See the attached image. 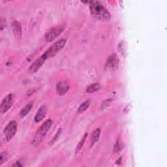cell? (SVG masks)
Here are the masks:
<instances>
[{"label": "cell", "mask_w": 167, "mask_h": 167, "mask_svg": "<svg viewBox=\"0 0 167 167\" xmlns=\"http://www.w3.org/2000/svg\"><path fill=\"white\" fill-rule=\"evenodd\" d=\"M121 143L120 142V141H117L116 143L114 145V153H117V152H119L120 150L121 149Z\"/></svg>", "instance_id": "19"}, {"label": "cell", "mask_w": 167, "mask_h": 167, "mask_svg": "<svg viewBox=\"0 0 167 167\" xmlns=\"http://www.w3.org/2000/svg\"><path fill=\"white\" fill-rule=\"evenodd\" d=\"M47 114V108L45 106H42L38 110L37 112L36 113V115L35 116V121L36 123H39L46 116Z\"/></svg>", "instance_id": "10"}, {"label": "cell", "mask_w": 167, "mask_h": 167, "mask_svg": "<svg viewBox=\"0 0 167 167\" xmlns=\"http://www.w3.org/2000/svg\"><path fill=\"white\" fill-rule=\"evenodd\" d=\"M90 103H91V101L90 100H86V101H84V103H82L80 107H79V108H78V113L79 114H81L84 112H85V111L88 109V108L90 107Z\"/></svg>", "instance_id": "14"}, {"label": "cell", "mask_w": 167, "mask_h": 167, "mask_svg": "<svg viewBox=\"0 0 167 167\" xmlns=\"http://www.w3.org/2000/svg\"><path fill=\"white\" fill-rule=\"evenodd\" d=\"M7 153L5 152H2L1 155H0V165H2L3 163H5V161L7 159Z\"/></svg>", "instance_id": "18"}, {"label": "cell", "mask_w": 167, "mask_h": 167, "mask_svg": "<svg viewBox=\"0 0 167 167\" xmlns=\"http://www.w3.org/2000/svg\"><path fill=\"white\" fill-rule=\"evenodd\" d=\"M52 125V121L51 119H48L45 121L43 124V125L39 128L37 131L36 132L34 138L33 139L32 143L34 145H38L44 138V136L46 135L48 130L51 129Z\"/></svg>", "instance_id": "2"}, {"label": "cell", "mask_w": 167, "mask_h": 167, "mask_svg": "<svg viewBox=\"0 0 167 167\" xmlns=\"http://www.w3.org/2000/svg\"><path fill=\"white\" fill-rule=\"evenodd\" d=\"M23 166V165H22L20 162H18H18H16L14 165H13V166Z\"/></svg>", "instance_id": "22"}, {"label": "cell", "mask_w": 167, "mask_h": 167, "mask_svg": "<svg viewBox=\"0 0 167 167\" xmlns=\"http://www.w3.org/2000/svg\"><path fill=\"white\" fill-rule=\"evenodd\" d=\"M61 133H62V129H59L58 131V132H56V134H55V136H54V138L51 141V142H50V144H51V145H52V144H53L54 142H56L58 141V139L59 137V136L61 135Z\"/></svg>", "instance_id": "17"}, {"label": "cell", "mask_w": 167, "mask_h": 167, "mask_svg": "<svg viewBox=\"0 0 167 167\" xmlns=\"http://www.w3.org/2000/svg\"><path fill=\"white\" fill-rule=\"evenodd\" d=\"M111 102H112V100L110 99L105 100V101H103V103H102L101 108V109H105L106 108H107V107H108V106L110 104Z\"/></svg>", "instance_id": "20"}, {"label": "cell", "mask_w": 167, "mask_h": 167, "mask_svg": "<svg viewBox=\"0 0 167 167\" xmlns=\"http://www.w3.org/2000/svg\"><path fill=\"white\" fill-rule=\"evenodd\" d=\"M12 26L14 35L16 37H20L22 35V27L19 22L16 20L14 21L12 24Z\"/></svg>", "instance_id": "12"}, {"label": "cell", "mask_w": 167, "mask_h": 167, "mask_svg": "<svg viewBox=\"0 0 167 167\" xmlns=\"http://www.w3.org/2000/svg\"><path fill=\"white\" fill-rule=\"evenodd\" d=\"M101 129L97 128V129L95 130L94 132L92 133L91 137V144H90L91 147H92L94 144L98 141L100 135H101Z\"/></svg>", "instance_id": "11"}, {"label": "cell", "mask_w": 167, "mask_h": 167, "mask_svg": "<svg viewBox=\"0 0 167 167\" xmlns=\"http://www.w3.org/2000/svg\"><path fill=\"white\" fill-rule=\"evenodd\" d=\"M47 59V58L45 57V55L43 54L41 56H40L38 59L35 60L30 67V68H29L30 73L31 74L35 73L36 72L38 71L39 69L43 65L44 62H45V60Z\"/></svg>", "instance_id": "6"}, {"label": "cell", "mask_w": 167, "mask_h": 167, "mask_svg": "<svg viewBox=\"0 0 167 167\" xmlns=\"http://www.w3.org/2000/svg\"><path fill=\"white\" fill-rule=\"evenodd\" d=\"M5 27V20L3 18H1V30L2 31Z\"/></svg>", "instance_id": "21"}, {"label": "cell", "mask_w": 167, "mask_h": 167, "mask_svg": "<svg viewBox=\"0 0 167 167\" xmlns=\"http://www.w3.org/2000/svg\"><path fill=\"white\" fill-rule=\"evenodd\" d=\"M100 89H101V85H100L99 83H95L88 87V88L86 89V92L91 93L99 90Z\"/></svg>", "instance_id": "15"}, {"label": "cell", "mask_w": 167, "mask_h": 167, "mask_svg": "<svg viewBox=\"0 0 167 167\" xmlns=\"http://www.w3.org/2000/svg\"><path fill=\"white\" fill-rule=\"evenodd\" d=\"M18 125L15 121H11L7 124L4 129V135L5 141H9L13 138L17 131Z\"/></svg>", "instance_id": "5"}, {"label": "cell", "mask_w": 167, "mask_h": 167, "mask_svg": "<svg viewBox=\"0 0 167 167\" xmlns=\"http://www.w3.org/2000/svg\"><path fill=\"white\" fill-rule=\"evenodd\" d=\"M33 103H29L27 104H26L25 107L22 109L21 112L20 113V118H24V117H26L28 113L30 112L31 108H33Z\"/></svg>", "instance_id": "13"}, {"label": "cell", "mask_w": 167, "mask_h": 167, "mask_svg": "<svg viewBox=\"0 0 167 167\" xmlns=\"http://www.w3.org/2000/svg\"><path fill=\"white\" fill-rule=\"evenodd\" d=\"M64 28L65 27L63 25H60L53 27L51 30H49L46 33L45 35H44V40L48 43L52 42L63 32Z\"/></svg>", "instance_id": "4"}, {"label": "cell", "mask_w": 167, "mask_h": 167, "mask_svg": "<svg viewBox=\"0 0 167 167\" xmlns=\"http://www.w3.org/2000/svg\"><path fill=\"white\" fill-rule=\"evenodd\" d=\"M119 59L118 57L116 54H112L108 57L107 64H106V68L109 70H114L117 68L118 65Z\"/></svg>", "instance_id": "8"}, {"label": "cell", "mask_w": 167, "mask_h": 167, "mask_svg": "<svg viewBox=\"0 0 167 167\" xmlns=\"http://www.w3.org/2000/svg\"><path fill=\"white\" fill-rule=\"evenodd\" d=\"M87 137H88V133H86V134L84 135V136L82 137V138L81 139V141H80L79 144L77 145L76 148V153L79 152L80 151V149H82V148L84 146V143H85V141L86 140Z\"/></svg>", "instance_id": "16"}, {"label": "cell", "mask_w": 167, "mask_h": 167, "mask_svg": "<svg viewBox=\"0 0 167 167\" xmlns=\"http://www.w3.org/2000/svg\"><path fill=\"white\" fill-rule=\"evenodd\" d=\"M66 40L64 39H59L57 42L54 43L52 46L50 47L43 54L45 55V57L48 59L49 58L54 57L55 54H57L61 50H62L65 45Z\"/></svg>", "instance_id": "3"}, {"label": "cell", "mask_w": 167, "mask_h": 167, "mask_svg": "<svg viewBox=\"0 0 167 167\" xmlns=\"http://www.w3.org/2000/svg\"><path fill=\"white\" fill-rule=\"evenodd\" d=\"M90 9L92 16L98 20H107L110 18V14L108 10L99 2H90Z\"/></svg>", "instance_id": "1"}, {"label": "cell", "mask_w": 167, "mask_h": 167, "mask_svg": "<svg viewBox=\"0 0 167 167\" xmlns=\"http://www.w3.org/2000/svg\"><path fill=\"white\" fill-rule=\"evenodd\" d=\"M69 84L67 81H61L56 85V92L59 96H63L69 90Z\"/></svg>", "instance_id": "9"}, {"label": "cell", "mask_w": 167, "mask_h": 167, "mask_svg": "<svg viewBox=\"0 0 167 167\" xmlns=\"http://www.w3.org/2000/svg\"><path fill=\"white\" fill-rule=\"evenodd\" d=\"M13 103V95L12 93H9L8 96L5 97L1 103V107H0V110H1L2 114H4L12 107Z\"/></svg>", "instance_id": "7"}]
</instances>
